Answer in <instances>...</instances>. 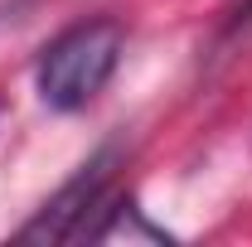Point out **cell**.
Here are the masks:
<instances>
[{
	"label": "cell",
	"mask_w": 252,
	"mask_h": 247,
	"mask_svg": "<svg viewBox=\"0 0 252 247\" xmlns=\"http://www.w3.org/2000/svg\"><path fill=\"white\" fill-rule=\"evenodd\" d=\"M126 49V30L117 20H83L73 30H63L59 39L44 44L39 68H34V88L39 102L54 112H78L88 107L117 73Z\"/></svg>",
	"instance_id": "obj_1"
},
{
	"label": "cell",
	"mask_w": 252,
	"mask_h": 247,
	"mask_svg": "<svg viewBox=\"0 0 252 247\" xmlns=\"http://www.w3.org/2000/svg\"><path fill=\"white\" fill-rule=\"evenodd\" d=\"M107 175H112V151L93 155L68 185L25 223V238H83L88 223L102 214V199H107Z\"/></svg>",
	"instance_id": "obj_2"
}]
</instances>
